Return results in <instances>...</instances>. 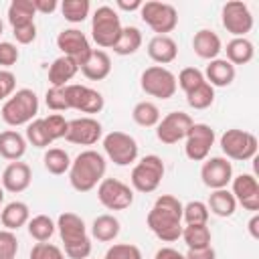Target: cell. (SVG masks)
<instances>
[{
  "mask_svg": "<svg viewBox=\"0 0 259 259\" xmlns=\"http://www.w3.org/2000/svg\"><path fill=\"white\" fill-rule=\"evenodd\" d=\"M182 202L172 194H160L152 204L146 223L148 229L164 243H174L182 235Z\"/></svg>",
  "mask_w": 259,
  "mask_h": 259,
  "instance_id": "6da1fadb",
  "label": "cell"
},
{
  "mask_svg": "<svg viewBox=\"0 0 259 259\" xmlns=\"http://www.w3.org/2000/svg\"><path fill=\"white\" fill-rule=\"evenodd\" d=\"M107 162L105 156L97 150H83L71 160L69 182L77 192H89L97 188V184L105 178Z\"/></svg>",
  "mask_w": 259,
  "mask_h": 259,
  "instance_id": "7a4b0ae2",
  "label": "cell"
},
{
  "mask_svg": "<svg viewBox=\"0 0 259 259\" xmlns=\"http://www.w3.org/2000/svg\"><path fill=\"white\" fill-rule=\"evenodd\" d=\"M57 231L63 241V253L69 259H89L91 255V237L83 219L75 212H61L57 219Z\"/></svg>",
  "mask_w": 259,
  "mask_h": 259,
  "instance_id": "3957f363",
  "label": "cell"
},
{
  "mask_svg": "<svg viewBox=\"0 0 259 259\" xmlns=\"http://www.w3.org/2000/svg\"><path fill=\"white\" fill-rule=\"evenodd\" d=\"M2 119L12 125V127H18V125H28L32 119H36V113H38V97L32 89L28 87H22V89H16L4 103H2Z\"/></svg>",
  "mask_w": 259,
  "mask_h": 259,
  "instance_id": "277c9868",
  "label": "cell"
},
{
  "mask_svg": "<svg viewBox=\"0 0 259 259\" xmlns=\"http://www.w3.org/2000/svg\"><path fill=\"white\" fill-rule=\"evenodd\" d=\"M121 20L119 14L111 6H99L91 16V36L95 45L103 49H113L121 34Z\"/></svg>",
  "mask_w": 259,
  "mask_h": 259,
  "instance_id": "5b68a950",
  "label": "cell"
},
{
  "mask_svg": "<svg viewBox=\"0 0 259 259\" xmlns=\"http://www.w3.org/2000/svg\"><path fill=\"white\" fill-rule=\"evenodd\" d=\"M164 172H166V166H164L160 156H156V154L144 156L142 160L136 162V166L132 170V176H130L132 190L142 192V194L154 192L160 186V182L164 178Z\"/></svg>",
  "mask_w": 259,
  "mask_h": 259,
  "instance_id": "8992f818",
  "label": "cell"
},
{
  "mask_svg": "<svg viewBox=\"0 0 259 259\" xmlns=\"http://www.w3.org/2000/svg\"><path fill=\"white\" fill-rule=\"evenodd\" d=\"M140 87L146 95L156 97V99H170L174 97L178 85H176V75L160 65H152L142 71L140 75Z\"/></svg>",
  "mask_w": 259,
  "mask_h": 259,
  "instance_id": "52a82bcc",
  "label": "cell"
},
{
  "mask_svg": "<svg viewBox=\"0 0 259 259\" xmlns=\"http://www.w3.org/2000/svg\"><path fill=\"white\" fill-rule=\"evenodd\" d=\"M221 150L227 160H237V162H247L257 156V138L251 132L231 127L221 136Z\"/></svg>",
  "mask_w": 259,
  "mask_h": 259,
  "instance_id": "ba28073f",
  "label": "cell"
},
{
  "mask_svg": "<svg viewBox=\"0 0 259 259\" xmlns=\"http://www.w3.org/2000/svg\"><path fill=\"white\" fill-rule=\"evenodd\" d=\"M103 152L115 166H130L138 160L140 146L134 136L113 130L107 136H103Z\"/></svg>",
  "mask_w": 259,
  "mask_h": 259,
  "instance_id": "9c48e42d",
  "label": "cell"
},
{
  "mask_svg": "<svg viewBox=\"0 0 259 259\" xmlns=\"http://www.w3.org/2000/svg\"><path fill=\"white\" fill-rule=\"evenodd\" d=\"M140 16L146 22V26H150L156 34H168L178 26V12L168 2H158V0L142 2Z\"/></svg>",
  "mask_w": 259,
  "mask_h": 259,
  "instance_id": "30bf717a",
  "label": "cell"
},
{
  "mask_svg": "<svg viewBox=\"0 0 259 259\" xmlns=\"http://www.w3.org/2000/svg\"><path fill=\"white\" fill-rule=\"evenodd\" d=\"M97 198L107 210H125L134 204V190L117 178H103L97 184Z\"/></svg>",
  "mask_w": 259,
  "mask_h": 259,
  "instance_id": "8fae6325",
  "label": "cell"
},
{
  "mask_svg": "<svg viewBox=\"0 0 259 259\" xmlns=\"http://www.w3.org/2000/svg\"><path fill=\"white\" fill-rule=\"evenodd\" d=\"M214 130L208 123H192L184 138V154L192 162H204L214 146Z\"/></svg>",
  "mask_w": 259,
  "mask_h": 259,
  "instance_id": "7c38bea8",
  "label": "cell"
},
{
  "mask_svg": "<svg viewBox=\"0 0 259 259\" xmlns=\"http://www.w3.org/2000/svg\"><path fill=\"white\" fill-rule=\"evenodd\" d=\"M221 22L227 28V32L233 34V38L245 36L253 28V14L245 2L231 0L221 10Z\"/></svg>",
  "mask_w": 259,
  "mask_h": 259,
  "instance_id": "4fadbf2b",
  "label": "cell"
},
{
  "mask_svg": "<svg viewBox=\"0 0 259 259\" xmlns=\"http://www.w3.org/2000/svg\"><path fill=\"white\" fill-rule=\"evenodd\" d=\"M192 117L184 111H170L168 115L160 117L158 125H156V138L166 144V146H172V144H178L180 140L186 138L188 130L192 127Z\"/></svg>",
  "mask_w": 259,
  "mask_h": 259,
  "instance_id": "5bb4252c",
  "label": "cell"
},
{
  "mask_svg": "<svg viewBox=\"0 0 259 259\" xmlns=\"http://www.w3.org/2000/svg\"><path fill=\"white\" fill-rule=\"evenodd\" d=\"M57 47H59V51H61L65 57L73 59L79 67L85 65V61H87V59L91 57V53H93L89 38H87L85 32H81L79 28H65V30H61L59 36H57Z\"/></svg>",
  "mask_w": 259,
  "mask_h": 259,
  "instance_id": "9a60e30c",
  "label": "cell"
},
{
  "mask_svg": "<svg viewBox=\"0 0 259 259\" xmlns=\"http://www.w3.org/2000/svg\"><path fill=\"white\" fill-rule=\"evenodd\" d=\"M65 93H67V101H69V109L81 111V113H99L105 105L103 95L97 89H91L87 85H79V83H69L65 85Z\"/></svg>",
  "mask_w": 259,
  "mask_h": 259,
  "instance_id": "2e32d148",
  "label": "cell"
},
{
  "mask_svg": "<svg viewBox=\"0 0 259 259\" xmlns=\"http://www.w3.org/2000/svg\"><path fill=\"white\" fill-rule=\"evenodd\" d=\"M101 138H103V127L91 115L71 119L67 125V134H65V140L69 144H77V146H93Z\"/></svg>",
  "mask_w": 259,
  "mask_h": 259,
  "instance_id": "e0dca14e",
  "label": "cell"
},
{
  "mask_svg": "<svg viewBox=\"0 0 259 259\" xmlns=\"http://www.w3.org/2000/svg\"><path fill=\"white\" fill-rule=\"evenodd\" d=\"M200 178H202V184L210 190L227 188L233 180V164L225 156H210L202 162Z\"/></svg>",
  "mask_w": 259,
  "mask_h": 259,
  "instance_id": "ac0fdd59",
  "label": "cell"
},
{
  "mask_svg": "<svg viewBox=\"0 0 259 259\" xmlns=\"http://www.w3.org/2000/svg\"><path fill=\"white\" fill-rule=\"evenodd\" d=\"M231 194L245 210H259V182L253 174H239L231 180Z\"/></svg>",
  "mask_w": 259,
  "mask_h": 259,
  "instance_id": "d6986e66",
  "label": "cell"
},
{
  "mask_svg": "<svg viewBox=\"0 0 259 259\" xmlns=\"http://www.w3.org/2000/svg\"><path fill=\"white\" fill-rule=\"evenodd\" d=\"M32 182V170L26 162H10L4 172H2V188L6 192H12V194H18V192H24Z\"/></svg>",
  "mask_w": 259,
  "mask_h": 259,
  "instance_id": "ffe728a7",
  "label": "cell"
},
{
  "mask_svg": "<svg viewBox=\"0 0 259 259\" xmlns=\"http://www.w3.org/2000/svg\"><path fill=\"white\" fill-rule=\"evenodd\" d=\"M148 57L160 67L170 65L178 57V45L170 34H156L148 42Z\"/></svg>",
  "mask_w": 259,
  "mask_h": 259,
  "instance_id": "44dd1931",
  "label": "cell"
},
{
  "mask_svg": "<svg viewBox=\"0 0 259 259\" xmlns=\"http://www.w3.org/2000/svg\"><path fill=\"white\" fill-rule=\"evenodd\" d=\"M192 49L194 53L204 59V61H212V59H219L221 51H223V42H221V36L210 30V28H200L198 32H194L192 36Z\"/></svg>",
  "mask_w": 259,
  "mask_h": 259,
  "instance_id": "7402d4cb",
  "label": "cell"
},
{
  "mask_svg": "<svg viewBox=\"0 0 259 259\" xmlns=\"http://www.w3.org/2000/svg\"><path fill=\"white\" fill-rule=\"evenodd\" d=\"M202 75H204L206 83L212 87H229L235 81L237 71L227 59H212V61H208Z\"/></svg>",
  "mask_w": 259,
  "mask_h": 259,
  "instance_id": "603a6c76",
  "label": "cell"
},
{
  "mask_svg": "<svg viewBox=\"0 0 259 259\" xmlns=\"http://www.w3.org/2000/svg\"><path fill=\"white\" fill-rule=\"evenodd\" d=\"M79 71L89 79V81H103L111 73V59L105 51L93 49L91 57L85 61V65L79 67Z\"/></svg>",
  "mask_w": 259,
  "mask_h": 259,
  "instance_id": "cb8c5ba5",
  "label": "cell"
},
{
  "mask_svg": "<svg viewBox=\"0 0 259 259\" xmlns=\"http://www.w3.org/2000/svg\"><path fill=\"white\" fill-rule=\"evenodd\" d=\"M77 73H79V65L73 59L61 55L49 67V83L51 87H65Z\"/></svg>",
  "mask_w": 259,
  "mask_h": 259,
  "instance_id": "d4e9b609",
  "label": "cell"
},
{
  "mask_svg": "<svg viewBox=\"0 0 259 259\" xmlns=\"http://www.w3.org/2000/svg\"><path fill=\"white\" fill-rule=\"evenodd\" d=\"M0 221H2L4 229L18 231L20 227H24L30 221V208L22 200H12V202L4 204V208L0 210Z\"/></svg>",
  "mask_w": 259,
  "mask_h": 259,
  "instance_id": "484cf974",
  "label": "cell"
},
{
  "mask_svg": "<svg viewBox=\"0 0 259 259\" xmlns=\"http://www.w3.org/2000/svg\"><path fill=\"white\" fill-rule=\"evenodd\" d=\"M26 138L18 134L16 130H6L0 132V156L4 160L16 162L26 154Z\"/></svg>",
  "mask_w": 259,
  "mask_h": 259,
  "instance_id": "4316f807",
  "label": "cell"
},
{
  "mask_svg": "<svg viewBox=\"0 0 259 259\" xmlns=\"http://www.w3.org/2000/svg\"><path fill=\"white\" fill-rule=\"evenodd\" d=\"M206 206H208V212H212V214H217L221 219H229L237 210V200L231 194V190L219 188V190H210Z\"/></svg>",
  "mask_w": 259,
  "mask_h": 259,
  "instance_id": "83f0119b",
  "label": "cell"
},
{
  "mask_svg": "<svg viewBox=\"0 0 259 259\" xmlns=\"http://www.w3.org/2000/svg\"><path fill=\"white\" fill-rule=\"evenodd\" d=\"M227 51V61L235 67V65H247L253 61L255 57V47L247 36H239V38H231L225 47Z\"/></svg>",
  "mask_w": 259,
  "mask_h": 259,
  "instance_id": "f1b7e54d",
  "label": "cell"
},
{
  "mask_svg": "<svg viewBox=\"0 0 259 259\" xmlns=\"http://www.w3.org/2000/svg\"><path fill=\"white\" fill-rule=\"evenodd\" d=\"M119 231H121V225H119L117 217H113V214H99L91 223V235H93V239H97L101 243L115 241Z\"/></svg>",
  "mask_w": 259,
  "mask_h": 259,
  "instance_id": "f546056e",
  "label": "cell"
},
{
  "mask_svg": "<svg viewBox=\"0 0 259 259\" xmlns=\"http://www.w3.org/2000/svg\"><path fill=\"white\" fill-rule=\"evenodd\" d=\"M142 40L144 38H142V32H140L138 26H123L117 42L113 45V53L119 55V57H130V55L140 51Z\"/></svg>",
  "mask_w": 259,
  "mask_h": 259,
  "instance_id": "4dcf8cb0",
  "label": "cell"
},
{
  "mask_svg": "<svg viewBox=\"0 0 259 259\" xmlns=\"http://www.w3.org/2000/svg\"><path fill=\"white\" fill-rule=\"evenodd\" d=\"M34 14H36V10L32 6V0H12L8 4V12H6L12 28L34 22Z\"/></svg>",
  "mask_w": 259,
  "mask_h": 259,
  "instance_id": "1f68e13d",
  "label": "cell"
},
{
  "mask_svg": "<svg viewBox=\"0 0 259 259\" xmlns=\"http://www.w3.org/2000/svg\"><path fill=\"white\" fill-rule=\"evenodd\" d=\"M182 241L186 243L188 249H202L210 247V229L206 225H184L182 227Z\"/></svg>",
  "mask_w": 259,
  "mask_h": 259,
  "instance_id": "d6a6232c",
  "label": "cell"
},
{
  "mask_svg": "<svg viewBox=\"0 0 259 259\" xmlns=\"http://www.w3.org/2000/svg\"><path fill=\"white\" fill-rule=\"evenodd\" d=\"M160 117V109L154 101H138L132 109V119L142 127H156Z\"/></svg>",
  "mask_w": 259,
  "mask_h": 259,
  "instance_id": "836d02e7",
  "label": "cell"
},
{
  "mask_svg": "<svg viewBox=\"0 0 259 259\" xmlns=\"http://www.w3.org/2000/svg\"><path fill=\"white\" fill-rule=\"evenodd\" d=\"M26 229H28V235H30L36 243H45V241H49V239L55 235L57 223H55L51 217H47V214H36V217H32V219L26 223Z\"/></svg>",
  "mask_w": 259,
  "mask_h": 259,
  "instance_id": "e575fe53",
  "label": "cell"
},
{
  "mask_svg": "<svg viewBox=\"0 0 259 259\" xmlns=\"http://www.w3.org/2000/svg\"><path fill=\"white\" fill-rule=\"evenodd\" d=\"M42 162H45L47 172H51L55 176H61V174L69 172V168H71V158L61 148H49L42 156Z\"/></svg>",
  "mask_w": 259,
  "mask_h": 259,
  "instance_id": "d590c367",
  "label": "cell"
},
{
  "mask_svg": "<svg viewBox=\"0 0 259 259\" xmlns=\"http://www.w3.org/2000/svg\"><path fill=\"white\" fill-rule=\"evenodd\" d=\"M59 8H61L65 20L71 22V24L83 22V20L89 16V12H91L89 0H63V2L59 4Z\"/></svg>",
  "mask_w": 259,
  "mask_h": 259,
  "instance_id": "8d00e7d4",
  "label": "cell"
},
{
  "mask_svg": "<svg viewBox=\"0 0 259 259\" xmlns=\"http://www.w3.org/2000/svg\"><path fill=\"white\" fill-rule=\"evenodd\" d=\"M208 206L202 200H190L182 206V223L184 225H206L208 223Z\"/></svg>",
  "mask_w": 259,
  "mask_h": 259,
  "instance_id": "74e56055",
  "label": "cell"
},
{
  "mask_svg": "<svg viewBox=\"0 0 259 259\" xmlns=\"http://www.w3.org/2000/svg\"><path fill=\"white\" fill-rule=\"evenodd\" d=\"M212 101H214V87L208 85L206 81L198 85L196 89H192L190 93H186V103L192 109H208Z\"/></svg>",
  "mask_w": 259,
  "mask_h": 259,
  "instance_id": "f35d334b",
  "label": "cell"
},
{
  "mask_svg": "<svg viewBox=\"0 0 259 259\" xmlns=\"http://www.w3.org/2000/svg\"><path fill=\"white\" fill-rule=\"evenodd\" d=\"M24 138H26V144H32L34 148H49L53 144V140H51V136H49V132L45 127L42 117H36L26 125Z\"/></svg>",
  "mask_w": 259,
  "mask_h": 259,
  "instance_id": "ab89813d",
  "label": "cell"
},
{
  "mask_svg": "<svg viewBox=\"0 0 259 259\" xmlns=\"http://www.w3.org/2000/svg\"><path fill=\"white\" fill-rule=\"evenodd\" d=\"M204 81H206V79H204L202 71L196 69V67H184V69L178 73V77H176V85H178L184 93H190L192 89H196V87L202 85Z\"/></svg>",
  "mask_w": 259,
  "mask_h": 259,
  "instance_id": "60d3db41",
  "label": "cell"
},
{
  "mask_svg": "<svg viewBox=\"0 0 259 259\" xmlns=\"http://www.w3.org/2000/svg\"><path fill=\"white\" fill-rule=\"evenodd\" d=\"M103 259H144V257L140 247L134 243H113L105 251Z\"/></svg>",
  "mask_w": 259,
  "mask_h": 259,
  "instance_id": "b9f144b4",
  "label": "cell"
},
{
  "mask_svg": "<svg viewBox=\"0 0 259 259\" xmlns=\"http://www.w3.org/2000/svg\"><path fill=\"white\" fill-rule=\"evenodd\" d=\"M45 103L51 111H67L69 109V101H67V93L65 87H49L45 93Z\"/></svg>",
  "mask_w": 259,
  "mask_h": 259,
  "instance_id": "7bdbcfd3",
  "label": "cell"
},
{
  "mask_svg": "<svg viewBox=\"0 0 259 259\" xmlns=\"http://www.w3.org/2000/svg\"><path fill=\"white\" fill-rule=\"evenodd\" d=\"M42 121H45V127H47V132H49V136H51L53 142L65 138L69 121L61 113H49L47 117H42Z\"/></svg>",
  "mask_w": 259,
  "mask_h": 259,
  "instance_id": "ee69618b",
  "label": "cell"
},
{
  "mask_svg": "<svg viewBox=\"0 0 259 259\" xmlns=\"http://www.w3.org/2000/svg\"><path fill=\"white\" fill-rule=\"evenodd\" d=\"M65 257L67 255L63 253L61 247H57L53 243H47V241L32 245L30 255H28V259H65Z\"/></svg>",
  "mask_w": 259,
  "mask_h": 259,
  "instance_id": "f6af8a7d",
  "label": "cell"
},
{
  "mask_svg": "<svg viewBox=\"0 0 259 259\" xmlns=\"http://www.w3.org/2000/svg\"><path fill=\"white\" fill-rule=\"evenodd\" d=\"M18 253V239L14 231L2 229L0 231V259H16Z\"/></svg>",
  "mask_w": 259,
  "mask_h": 259,
  "instance_id": "bcb514c9",
  "label": "cell"
},
{
  "mask_svg": "<svg viewBox=\"0 0 259 259\" xmlns=\"http://www.w3.org/2000/svg\"><path fill=\"white\" fill-rule=\"evenodd\" d=\"M18 57H20V53H18V49H16V45H14V42L0 40V67L8 69V67L16 65Z\"/></svg>",
  "mask_w": 259,
  "mask_h": 259,
  "instance_id": "7dc6e473",
  "label": "cell"
},
{
  "mask_svg": "<svg viewBox=\"0 0 259 259\" xmlns=\"http://www.w3.org/2000/svg\"><path fill=\"white\" fill-rule=\"evenodd\" d=\"M16 91V77L8 69H0V101H6Z\"/></svg>",
  "mask_w": 259,
  "mask_h": 259,
  "instance_id": "c3c4849f",
  "label": "cell"
},
{
  "mask_svg": "<svg viewBox=\"0 0 259 259\" xmlns=\"http://www.w3.org/2000/svg\"><path fill=\"white\" fill-rule=\"evenodd\" d=\"M12 34H14L18 45H30L36 38V24L30 22L24 26H16V28H12Z\"/></svg>",
  "mask_w": 259,
  "mask_h": 259,
  "instance_id": "681fc988",
  "label": "cell"
},
{
  "mask_svg": "<svg viewBox=\"0 0 259 259\" xmlns=\"http://www.w3.org/2000/svg\"><path fill=\"white\" fill-rule=\"evenodd\" d=\"M186 259H217V253L212 247H202V249H188Z\"/></svg>",
  "mask_w": 259,
  "mask_h": 259,
  "instance_id": "f907efd6",
  "label": "cell"
},
{
  "mask_svg": "<svg viewBox=\"0 0 259 259\" xmlns=\"http://www.w3.org/2000/svg\"><path fill=\"white\" fill-rule=\"evenodd\" d=\"M32 6L40 14H53L59 8V2L57 0H32Z\"/></svg>",
  "mask_w": 259,
  "mask_h": 259,
  "instance_id": "816d5d0a",
  "label": "cell"
},
{
  "mask_svg": "<svg viewBox=\"0 0 259 259\" xmlns=\"http://www.w3.org/2000/svg\"><path fill=\"white\" fill-rule=\"evenodd\" d=\"M154 259H186V257L178 249H174V247H162V249L156 251Z\"/></svg>",
  "mask_w": 259,
  "mask_h": 259,
  "instance_id": "f5cc1de1",
  "label": "cell"
},
{
  "mask_svg": "<svg viewBox=\"0 0 259 259\" xmlns=\"http://www.w3.org/2000/svg\"><path fill=\"white\" fill-rule=\"evenodd\" d=\"M117 8L125 10V12H134V10H140L142 8V0H132V2H125V0H117L115 2Z\"/></svg>",
  "mask_w": 259,
  "mask_h": 259,
  "instance_id": "db71d44e",
  "label": "cell"
},
{
  "mask_svg": "<svg viewBox=\"0 0 259 259\" xmlns=\"http://www.w3.org/2000/svg\"><path fill=\"white\" fill-rule=\"evenodd\" d=\"M247 229H249V235H251L253 239H259V214H257V212H253V217H251Z\"/></svg>",
  "mask_w": 259,
  "mask_h": 259,
  "instance_id": "11a10c76",
  "label": "cell"
},
{
  "mask_svg": "<svg viewBox=\"0 0 259 259\" xmlns=\"http://www.w3.org/2000/svg\"><path fill=\"white\" fill-rule=\"evenodd\" d=\"M2 204H4V188L0 186V210H2Z\"/></svg>",
  "mask_w": 259,
  "mask_h": 259,
  "instance_id": "9f6ffc18",
  "label": "cell"
},
{
  "mask_svg": "<svg viewBox=\"0 0 259 259\" xmlns=\"http://www.w3.org/2000/svg\"><path fill=\"white\" fill-rule=\"evenodd\" d=\"M2 32H4V24H2V20H0V36H2Z\"/></svg>",
  "mask_w": 259,
  "mask_h": 259,
  "instance_id": "6f0895ef",
  "label": "cell"
}]
</instances>
